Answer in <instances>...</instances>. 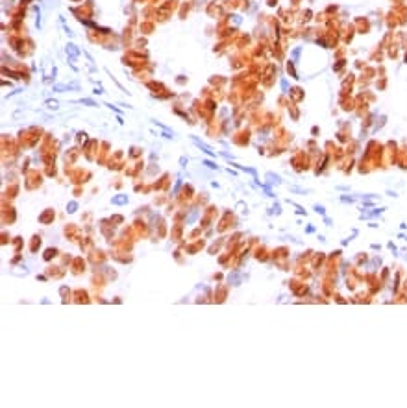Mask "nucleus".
<instances>
[{
  "label": "nucleus",
  "mask_w": 407,
  "mask_h": 408,
  "mask_svg": "<svg viewBox=\"0 0 407 408\" xmlns=\"http://www.w3.org/2000/svg\"><path fill=\"white\" fill-rule=\"evenodd\" d=\"M70 89H80V85L78 83H58V85H54L56 92H65V91H70Z\"/></svg>",
  "instance_id": "nucleus-1"
},
{
  "label": "nucleus",
  "mask_w": 407,
  "mask_h": 408,
  "mask_svg": "<svg viewBox=\"0 0 407 408\" xmlns=\"http://www.w3.org/2000/svg\"><path fill=\"white\" fill-rule=\"evenodd\" d=\"M191 138H192V142H195V144H196V146H198V148L202 150V152H206L207 155H211V157H215V152H213V150H211V148H209V146H207L206 142H202V141H198L196 137H191Z\"/></svg>",
  "instance_id": "nucleus-2"
},
{
  "label": "nucleus",
  "mask_w": 407,
  "mask_h": 408,
  "mask_svg": "<svg viewBox=\"0 0 407 408\" xmlns=\"http://www.w3.org/2000/svg\"><path fill=\"white\" fill-rule=\"evenodd\" d=\"M111 203H113V205H126V203H128V196L126 194H117V196L111 198Z\"/></svg>",
  "instance_id": "nucleus-3"
},
{
  "label": "nucleus",
  "mask_w": 407,
  "mask_h": 408,
  "mask_svg": "<svg viewBox=\"0 0 407 408\" xmlns=\"http://www.w3.org/2000/svg\"><path fill=\"white\" fill-rule=\"evenodd\" d=\"M80 103H83V105H89V107H94V105H98L96 102H93V100H89V98H82V100H80Z\"/></svg>",
  "instance_id": "nucleus-4"
},
{
  "label": "nucleus",
  "mask_w": 407,
  "mask_h": 408,
  "mask_svg": "<svg viewBox=\"0 0 407 408\" xmlns=\"http://www.w3.org/2000/svg\"><path fill=\"white\" fill-rule=\"evenodd\" d=\"M46 107L48 109H58V102L56 100H46Z\"/></svg>",
  "instance_id": "nucleus-5"
},
{
  "label": "nucleus",
  "mask_w": 407,
  "mask_h": 408,
  "mask_svg": "<svg viewBox=\"0 0 407 408\" xmlns=\"http://www.w3.org/2000/svg\"><path fill=\"white\" fill-rule=\"evenodd\" d=\"M76 207H78L76 201H70L69 205H67V212H74V211H76Z\"/></svg>",
  "instance_id": "nucleus-6"
},
{
  "label": "nucleus",
  "mask_w": 407,
  "mask_h": 408,
  "mask_svg": "<svg viewBox=\"0 0 407 408\" xmlns=\"http://www.w3.org/2000/svg\"><path fill=\"white\" fill-rule=\"evenodd\" d=\"M196 216H198V211L195 209V211H192V212L189 214V220H187V222H189V223H192V222H195V218H196Z\"/></svg>",
  "instance_id": "nucleus-7"
},
{
  "label": "nucleus",
  "mask_w": 407,
  "mask_h": 408,
  "mask_svg": "<svg viewBox=\"0 0 407 408\" xmlns=\"http://www.w3.org/2000/svg\"><path fill=\"white\" fill-rule=\"evenodd\" d=\"M266 177H269V179L272 181V183H276V185H278V183H281V181H280V177H278V176H272V174H269Z\"/></svg>",
  "instance_id": "nucleus-8"
},
{
  "label": "nucleus",
  "mask_w": 407,
  "mask_h": 408,
  "mask_svg": "<svg viewBox=\"0 0 407 408\" xmlns=\"http://www.w3.org/2000/svg\"><path fill=\"white\" fill-rule=\"evenodd\" d=\"M204 165H206V166H209V168H215V170H217V165H213L211 161H204Z\"/></svg>",
  "instance_id": "nucleus-9"
},
{
  "label": "nucleus",
  "mask_w": 407,
  "mask_h": 408,
  "mask_svg": "<svg viewBox=\"0 0 407 408\" xmlns=\"http://www.w3.org/2000/svg\"><path fill=\"white\" fill-rule=\"evenodd\" d=\"M315 211H316V212H320V214H324V209L320 207V205H316V207H315Z\"/></svg>",
  "instance_id": "nucleus-10"
},
{
  "label": "nucleus",
  "mask_w": 407,
  "mask_h": 408,
  "mask_svg": "<svg viewBox=\"0 0 407 408\" xmlns=\"http://www.w3.org/2000/svg\"><path fill=\"white\" fill-rule=\"evenodd\" d=\"M74 2H80V0H74Z\"/></svg>",
  "instance_id": "nucleus-11"
}]
</instances>
